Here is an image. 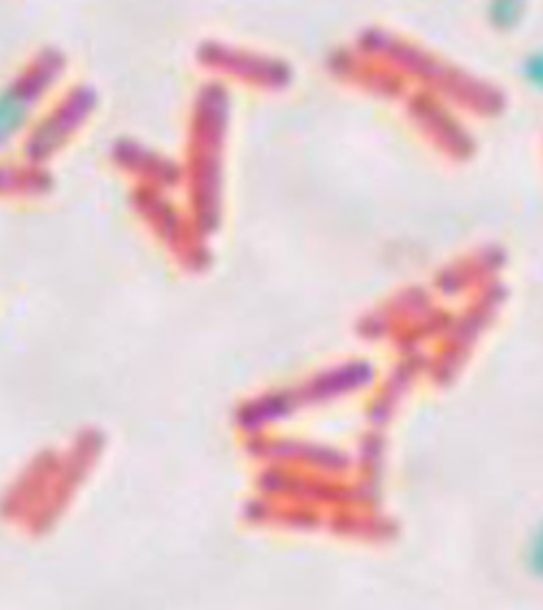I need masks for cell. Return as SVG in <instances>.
I'll return each mask as SVG.
<instances>
[{
    "mask_svg": "<svg viewBox=\"0 0 543 610\" xmlns=\"http://www.w3.org/2000/svg\"><path fill=\"white\" fill-rule=\"evenodd\" d=\"M26 102L18 94L7 91L0 96V138H4L22 121Z\"/></svg>",
    "mask_w": 543,
    "mask_h": 610,
    "instance_id": "2",
    "label": "cell"
},
{
    "mask_svg": "<svg viewBox=\"0 0 543 610\" xmlns=\"http://www.w3.org/2000/svg\"><path fill=\"white\" fill-rule=\"evenodd\" d=\"M522 564L533 579L543 581V518L526 534L522 547Z\"/></svg>",
    "mask_w": 543,
    "mask_h": 610,
    "instance_id": "1",
    "label": "cell"
},
{
    "mask_svg": "<svg viewBox=\"0 0 543 610\" xmlns=\"http://www.w3.org/2000/svg\"><path fill=\"white\" fill-rule=\"evenodd\" d=\"M524 13V4L516 0H497L488 7V20L501 30H507L521 22Z\"/></svg>",
    "mask_w": 543,
    "mask_h": 610,
    "instance_id": "3",
    "label": "cell"
},
{
    "mask_svg": "<svg viewBox=\"0 0 543 610\" xmlns=\"http://www.w3.org/2000/svg\"><path fill=\"white\" fill-rule=\"evenodd\" d=\"M522 75L533 88L543 89V49L533 51L524 58Z\"/></svg>",
    "mask_w": 543,
    "mask_h": 610,
    "instance_id": "4",
    "label": "cell"
}]
</instances>
